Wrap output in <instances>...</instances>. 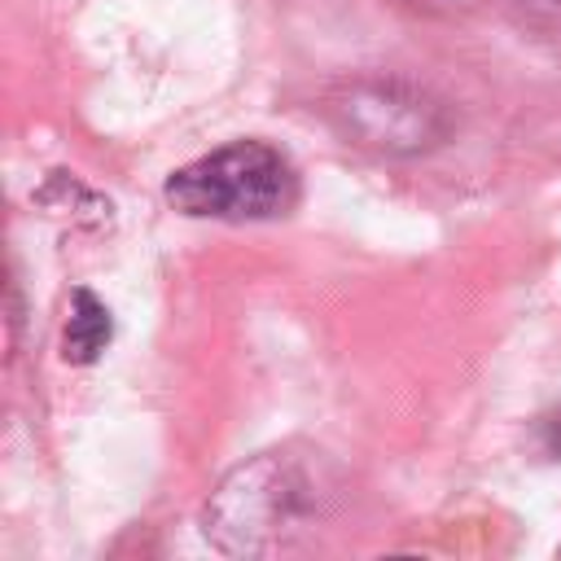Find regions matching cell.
I'll return each mask as SVG.
<instances>
[{
    "label": "cell",
    "instance_id": "1",
    "mask_svg": "<svg viewBox=\"0 0 561 561\" xmlns=\"http://www.w3.org/2000/svg\"><path fill=\"white\" fill-rule=\"evenodd\" d=\"M316 478L289 451H259L228 469L202 508V535L224 557H263L316 513Z\"/></svg>",
    "mask_w": 561,
    "mask_h": 561
},
{
    "label": "cell",
    "instance_id": "2",
    "mask_svg": "<svg viewBox=\"0 0 561 561\" xmlns=\"http://www.w3.org/2000/svg\"><path fill=\"white\" fill-rule=\"evenodd\" d=\"M324 123L355 149L377 158H421L451 140V105L399 75H351L320 101Z\"/></svg>",
    "mask_w": 561,
    "mask_h": 561
},
{
    "label": "cell",
    "instance_id": "3",
    "mask_svg": "<svg viewBox=\"0 0 561 561\" xmlns=\"http://www.w3.org/2000/svg\"><path fill=\"white\" fill-rule=\"evenodd\" d=\"M162 197L188 219H276L298 197L289 158L267 140H228L167 175Z\"/></svg>",
    "mask_w": 561,
    "mask_h": 561
},
{
    "label": "cell",
    "instance_id": "4",
    "mask_svg": "<svg viewBox=\"0 0 561 561\" xmlns=\"http://www.w3.org/2000/svg\"><path fill=\"white\" fill-rule=\"evenodd\" d=\"M114 337V320L110 307L92 294V289H75L70 294V316H66V333H61V359L66 364H92Z\"/></svg>",
    "mask_w": 561,
    "mask_h": 561
},
{
    "label": "cell",
    "instance_id": "5",
    "mask_svg": "<svg viewBox=\"0 0 561 561\" xmlns=\"http://www.w3.org/2000/svg\"><path fill=\"white\" fill-rule=\"evenodd\" d=\"M535 438H539V447H543L548 460H561V403L548 408V412H539V421H535Z\"/></svg>",
    "mask_w": 561,
    "mask_h": 561
},
{
    "label": "cell",
    "instance_id": "6",
    "mask_svg": "<svg viewBox=\"0 0 561 561\" xmlns=\"http://www.w3.org/2000/svg\"><path fill=\"white\" fill-rule=\"evenodd\" d=\"M394 4H403V9H412V13H425V18H460V13H469L478 0H394Z\"/></svg>",
    "mask_w": 561,
    "mask_h": 561
}]
</instances>
